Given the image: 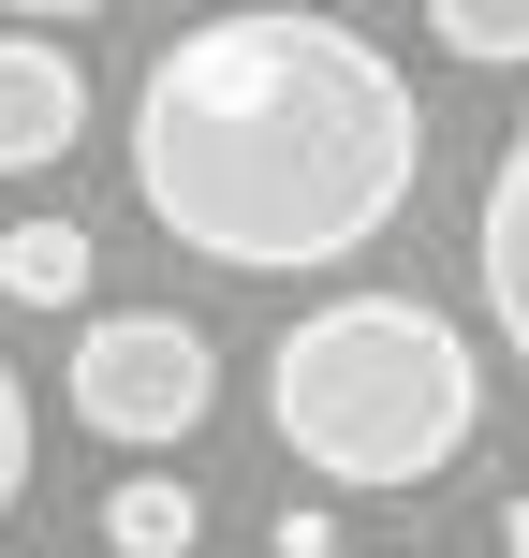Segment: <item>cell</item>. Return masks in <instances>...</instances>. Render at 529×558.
<instances>
[{"label":"cell","instance_id":"6da1fadb","mask_svg":"<svg viewBox=\"0 0 529 558\" xmlns=\"http://www.w3.org/2000/svg\"><path fill=\"white\" fill-rule=\"evenodd\" d=\"M133 192L221 279L368 265L426 192V104L338 15H206L133 88Z\"/></svg>","mask_w":529,"mask_h":558},{"label":"cell","instance_id":"7a4b0ae2","mask_svg":"<svg viewBox=\"0 0 529 558\" xmlns=\"http://www.w3.org/2000/svg\"><path fill=\"white\" fill-rule=\"evenodd\" d=\"M265 426L309 456L324 485H426L471 456L485 426V367L426 294H324L294 338L265 353Z\"/></svg>","mask_w":529,"mask_h":558},{"label":"cell","instance_id":"3957f363","mask_svg":"<svg viewBox=\"0 0 529 558\" xmlns=\"http://www.w3.org/2000/svg\"><path fill=\"white\" fill-rule=\"evenodd\" d=\"M59 383H74L88 441H192L206 397H221V353H206V324H177V308H104Z\"/></svg>","mask_w":529,"mask_h":558},{"label":"cell","instance_id":"277c9868","mask_svg":"<svg viewBox=\"0 0 529 558\" xmlns=\"http://www.w3.org/2000/svg\"><path fill=\"white\" fill-rule=\"evenodd\" d=\"M74 133H88V74H74V45L0 29V177H45Z\"/></svg>","mask_w":529,"mask_h":558},{"label":"cell","instance_id":"5b68a950","mask_svg":"<svg viewBox=\"0 0 529 558\" xmlns=\"http://www.w3.org/2000/svg\"><path fill=\"white\" fill-rule=\"evenodd\" d=\"M471 279H485V324L515 338V367H529V133L485 162V206H471Z\"/></svg>","mask_w":529,"mask_h":558},{"label":"cell","instance_id":"8992f818","mask_svg":"<svg viewBox=\"0 0 529 558\" xmlns=\"http://www.w3.org/2000/svg\"><path fill=\"white\" fill-rule=\"evenodd\" d=\"M88 279H104V251H88L74 221H15L0 235V294L15 308H88Z\"/></svg>","mask_w":529,"mask_h":558},{"label":"cell","instance_id":"52a82bcc","mask_svg":"<svg viewBox=\"0 0 529 558\" xmlns=\"http://www.w3.org/2000/svg\"><path fill=\"white\" fill-rule=\"evenodd\" d=\"M192 530H206V500L177 471H133V485H104V544L118 558H192Z\"/></svg>","mask_w":529,"mask_h":558},{"label":"cell","instance_id":"ba28073f","mask_svg":"<svg viewBox=\"0 0 529 558\" xmlns=\"http://www.w3.org/2000/svg\"><path fill=\"white\" fill-rule=\"evenodd\" d=\"M426 29H442V59H471V74H515L529 59V0H426Z\"/></svg>","mask_w":529,"mask_h":558},{"label":"cell","instance_id":"9c48e42d","mask_svg":"<svg viewBox=\"0 0 529 558\" xmlns=\"http://www.w3.org/2000/svg\"><path fill=\"white\" fill-rule=\"evenodd\" d=\"M15 500H29V383L0 353V530H15Z\"/></svg>","mask_w":529,"mask_h":558},{"label":"cell","instance_id":"30bf717a","mask_svg":"<svg viewBox=\"0 0 529 558\" xmlns=\"http://www.w3.org/2000/svg\"><path fill=\"white\" fill-rule=\"evenodd\" d=\"M279 558H338V514L324 500H279Z\"/></svg>","mask_w":529,"mask_h":558},{"label":"cell","instance_id":"8fae6325","mask_svg":"<svg viewBox=\"0 0 529 558\" xmlns=\"http://www.w3.org/2000/svg\"><path fill=\"white\" fill-rule=\"evenodd\" d=\"M501 558H529V485H515V500H501Z\"/></svg>","mask_w":529,"mask_h":558},{"label":"cell","instance_id":"7c38bea8","mask_svg":"<svg viewBox=\"0 0 529 558\" xmlns=\"http://www.w3.org/2000/svg\"><path fill=\"white\" fill-rule=\"evenodd\" d=\"M0 15H118V0H0Z\"/></svg>","mask_w":529,"mask_h":558}]
</instances>
